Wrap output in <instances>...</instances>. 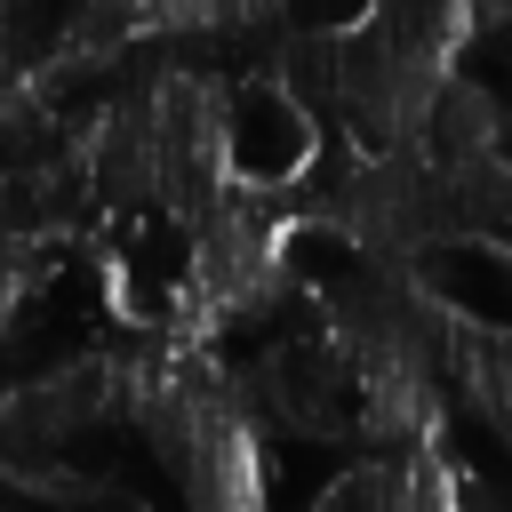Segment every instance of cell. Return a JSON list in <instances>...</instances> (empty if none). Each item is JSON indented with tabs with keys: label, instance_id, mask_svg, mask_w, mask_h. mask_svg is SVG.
<instances>
[{
	"label": "cell",
	"instance_id": "obj_1",
	"mask_svg": "<svg viewBox=\"0 0 512 512\" xmlns=\"http://www.w3.org/2000/svg\"><path fill=\"white\" fill-rule=\"evenodd\" d=\"M312 152H320V128H312V112H304V96H296L288 80L256 72V80L224 88V112H216V168H224L232 192L280 200V192H296V184L312 176Z\"/></svg>",
	"mask_w": 512,
	"mask_h": 512
}]
</instances>
